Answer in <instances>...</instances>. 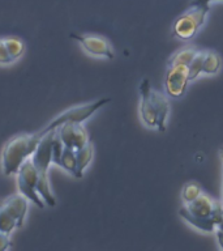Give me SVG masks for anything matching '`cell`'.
<instances>
[{
	"instance_id": "1",
	"label": "cell",
	"mask_w": 223,
	"mask_h": 251,
	"mask_svg": "<svg viewBox=\"0 0 223 251\" xmlns=\"http://www.w3.org/2000/svg\"><path fill=\"white\" fill-rule=\"evenodd\" d=\"M141 105L140 113L142 122L148 127H154L160 132L166 131V121L170 113V103L164 94L152 89L149 78L140 84Z\"/></svg>"
},
{
	"instance_id": "2",
	"label": "cell",
	"mask_w": 223,
	"mask_h": 251,
	"mask_svg": "<svg viewBox=\"0 0 223 251\" xmlns=\"http://www.w3.org/2000/svg\"><path fill=\"white\" fill-rule=\"evenodd\" d=\"M31 154L33 152L30 148V136L20 135L11 139L4 147L3 154H1L4 174L5 176L17 174L23 161Z\"/></svg>"
},
{
	"instance_id": "3",
	"label": "cell",
	"mask_w": 223,
	"mask_h": 251,
	"mask_svg": "<svg viewBox=\"0 0 223 251\" xmlns=\"http://www.w3.org/2000/svg\"><path fill=\"white\" fill-rule=\"evenodd\" d=\"M110 101H111L110 98H101V100H98V101L95 102H91V103H88V105L78 106V107H73V109L67 110V111H64L63 114L58 115V117L55 118L51 123H48L42 131H39V132H37L35 135L41 139V137L45 136L46 133L58 129L60 126L66 125V123H82V122H85L86 119H89L95 111H98L101 107H103L106 103H109Z\"/></svg>"
},
{
	"instance_id": "4",
	"label": "cell",
	"mask_w": 223,
	"mask_h": 251,
	"mask_svg": "<svg viewBox=\"0 0 223 251\" xmlns=\"http://www.w3.org/2000/svg\"><path fill=\"white\" fill-rule=\"evenodd\" d=\"M209 11H210V7H206V5L191 7L189 11L178 17L174 23V26H172L174 35L183 41L193 38L197 34L200 27L205 23Z\"/></svg>"
},
{
	"instance_id": "5",
	"label": "cell",
	"mask_w": 223,
	"mask_h": 251,
	"mask_svg": "<svg viewBox=\"0 0 223 251\" xmlns=\"http://www.w3.org/2000/svg\"><path fill=\"white\" fill-rule=\"evenodd\" d=\"M37 182H38V170L35 168L34 162L33 160H25L17 173L19 190L22 195L26 196L27 199H30L37 207L43 208L45 204L37 191Z\"/></svg>"
},
{
	"instance_id": "6",
	"label": "cell",
	"mask_w": 223,
	"mask_h": 251,
	"mask_svg": "<svg viewBox=\"0 0 223 251\" xmlns=\"http://www.w3.org/2000/svg\"><path fill=\"white\" fill-rule=\"evenodd\" d=\"M189 84L188 78V66H171L168 67L166 74V92L171 98L183 97Z\"/></svg>"
},
{
	"instance_id": "7",
	"label": "cell",
	"mask_w": 223,
	"mask_h": 251,
	"mask_svg": "<svg viewBox=\"0 0 223 251\" xmlns=\"http://www.w3.org/2000/svg\"><path fill=\"white\" fill-rule=\"evenodd\" d=\"M55 132H56V129L41 137L37 149L33 153L31 160L34 162L39 174H47L50 164L52 162V141H54Z\"/></svg>"
},
{
	"instance_id": "8",
	"label": "cell",
	"mask_w": 223,
	"mask_h": 251,
	"mask_svg": "<svg viewBox=\"0 0 223 251\" xmlns=\"http://www.w3.org/2000/svg\"><path fill=\"white\" fill-rule=\"evenodd\" d=\"M185 208L191 212L192 215L195 216H200V217H215V219L218 220V224L221 219H222V204L213 201V199L205 195L203 192L197 199H195L191 203L185 204Z\"/></svg>"
},
{
	"instance_id": "9",
	"label": "cell",
	"mask_w": 223,
	"mask_h": 251,
	"mask_svg": "<svg viewBox=\"0 0 223 251\" xmlns=\"http://www.w3.org/2000/svg\"><path fill=\"white\" fill-rule=\"evenodd\" d=\"M58 133L64 145L69 148L80 149L89 143V135L81 123H66L59 127Z\"/></svg>"
},
{
	"instance_id": "10",
	"label": "cell",
	"mask_w": 223,
	"mask_h": 251,
	"mask_svg": "<svg viewBox=\"0 0 223 251\" xmlns=\"http://www.w3.org/2000/svg\"><path fill=\"white\" fill-rule=\"evenodd\" d=\"M70 37L76 39L77 42L82 45V47L85 49L89 54L95 55V56H103V58L112 59L113 52L111 50L110 43L102 37L98 35H77L70 34Z\"/></svg>"
},
{
	"instance_id": "11",
	"label": "cell",
	"mask_w": 223,
	"mask_h": 251,
	"mask_svg": "<svg viewBox=\"0 0 223 251\" xmlns=\"http://www.w3.org/2000/svg\"><path fill=\"white\" fill-rule=\"evenodd\" d=\"M3 207L11 213L17 221V226H22L23 220L26 216L27 212V198L25 195H16L9 196L5 201L3 203Z\"/></svg>"
},
{
	"instance_id": "12",
	"label": "cell",
	"mask_w": 223,
	"mask_h": 251,
	"mask_svg": "<svg viewBox=\"0 0 223 251\" xmlns=\"http://www.w3.org/2000/svg\"><path fill=\"white\" fill-rule=\"evenodd\" d=\"M179 215L181 216V219L185 223H188L196 229H199V230L205 231V233H211V231L215 230V227L218 226V220L215 217H200V216L192 215L191 212L185 208V205L180 208Z\"/></svg>"
},
{
	"instance_id": "13",
	"label": "cell",
	"mask_w": 223,
	"mask_h": 251,
	"mask_svg": "<svg viewBox=\"0 0 223 251\" xmlns=\"http://www.w3.org/2000/svg\"><path fill=\"white\" fill-rule=\"evenodd\" d=\"M93 145L88 143L82 148L76 149V157H77V174L78 178H81L82 173L88 168V165L93 160Z\"/></svg>"
},
{
	"instance_id": "14",
	"label": "cell",
	"mask_w": 223,
	"mask_h": 251,
	"mask_svg": "<svg viewBox=\"0 0 223 251\" xmlns=\"http://www.w3.org/2000/svg\"><path fill=\"white\" fill-rule=\"evenodd\" d=\"M221 66H222V59H221V56L217 52H214V51H205L202 63V74H218Z\"/></svg>"
},
{
	"instance_id": "15",
	"label": "cell",
	"mask_w": 223,
	"mask_h": 251,
	"mask_svg": "<svg viewBox=\"0 0 223 251\" xmlns=\"http://www.w3.org/2000/svg\"><path fill=\"white\" fill-rule=\"evenodd\" d=\"M197 51L193 47H185L183 50L178 51L172 55L170 60H168V67L171 66H189V63L192 62V59L195 58V55L197 54Z\"/></svg>"
},
{
	"instance_id": "16",
	"label": "cell",
	"mask_w": 223,
	"mask_h": 251,
	"mask_svg": "<svg viewBox=\"0 0 223 251\" xmlns=\"http://www.w3.org/2000/svg\"><path fill=\"white\" fill-rule=\"evenodd\" d=\"M62 168L66 169L67 172L72 176L78 178L77 174V157H76V149L66 147L62 154Z\"/></svg>"
},
{
	"instance_id": "17",
	"label": "cell",
	"mask_w": 223,
	"mask_h": 251,
	"mask_svg": "<svg viewBox=\"0 0 223 251\" xmlns=\"http://www.w3.org/2000/svg\"><path fill=\"white\" fill-rule=\"evenodd\" d=\"M203 56H205V51H197L195 58L192 59V62L189 63V66H188V78H189V82L196 80L200 75L202 74Z\"/></svg>"
},
{
	"instance_id": "18",
	"label": "cell",
	"mask_w": 223,
	"mask_h": 251,
	"mask_svg": "<svg viewBox=\"0 0 223 251\" xmlns=\"http://www.w3.org/2000/svg\"><path fill=\"white\" fill-rule=\"evenodd\" d=\"M202 194V188L197 182H188L184 184L183 191H181V198H183L184 203L188 204L197 199L200 195Z\"/></svg>"
},
{
	"instance_id": "19",
	"label": "cell",
	"mask_w": 223,
	"mask_h": 251,
	"mask_svg": "<svg viewBox=\"0 0 223 251\" xmlns=\"http://www.w3.org/2000/svg\"><path fill=\"white\" fill-rule=\"evenodd\" d=\"M17 226V221L4 207L0 209V231L9 234Z\"/></svg>"
},
{
	"instance_id": "20",
	"label": "cell",
	"mask_w": 223,
	"mask_h": 251,
	"mask_svg": "<svg viewBox=\"0 0 223 251\" xmlns=\"http://www.w3.org/2000/svg\"><path fill=\"white\" fill-rule=\"evenodd\" d=\"M5 41V46L8 49V52L12 56V59L20 58L21 55L23 54L25 51V45L21 39L15 38V37H11V38L4 39Z\"/></svg>"
},
{
	"instance_id": "21",
	"label": "cell",
	"mask_w": 223,
	"mask_h": 251,
	"mask_svg": "<svg viewBox=\"0 0 223 251\" xmlns=\"http://www.w3.org/2000/svg\"><path fill=\"white\" fill-rule=\"evenodd\" d=\"M64 148H66V145L63 143L62 137H60V135L58 133V129H56L54 141H52V162L59 165V166H62V154Z\"/></svg>"
},
{
	"instance_id": "22",
	"label": "cell",
	"mask_w": 223,
	"mask_h": 251,
	"mask_svg": "<svg viewBox=\"0 0 223 251\" xmlns=\"http://www.w3.org/2000/svg\"><path fill=\"white\" fill-rule=\"evenodd\" d=\"M13 59L8 52V49L5 46V41L0 39V63H11Z\"/></svg>"
},
{
	"instance_id": "23",
	"label": "cell",
	"mask_w": 223,
	"mask_h": 251,
	"mask_svg": "<svg viewBox=\"0 0 223 251\" xmlns=\"http://www.w3.org/2000/svg\"><path fill=\"white\" fill-rule=\"evenodd\" d=\"M9 246H11V241L8 238V234L7 233L0 231V251L7 250Z\"/></svg>"
},
{
	"instance_id": "24",
	"label": "cell",
	"mask_w": 223,
	"mask_h": 251,
	"mask_svg": "<svg viewBox=\"0 0 223 251\" xmlns=\"http://www.w3.org/2000/svg\"><path fill=\"white\" fill-rule=\"evenodd\" d=\"M211 1H217V0H191V7H199V5H206L210 7Z\"/></svg>"
},
{
	"instance_id": "25",
	"label": "cell",
	"mask_w": 223,
	"mask_h": 251,
	"mask_svg": "<svg viewBox=\"0 0 223 251\" xmlns=\"http://www.w3.org/2000/svg\"><path fill=\"white\" fill-rule=\"evenodd\" d=\"M215 237H217V241H218L219 247L223 250V231L221 229L218 230H215Z\"/></svg>"
},
{
	"instance_id": "26",
	"label": "cell",
	"mask_w": 223,
	"mask_h": 251,
	"mask_svg": "<svg viewBox=\"0 0 223 251\" xmlns=\"http://www.w3.org/2000/svg\"><path fill=\"white\" fill-rule=\"evenodd\" d=\"M218 229H221V230L223 231V212H222V219H221V221H219V224H218Z\"/></svg>"
},
{
	"instance_id": "27",
	"label": "cell",
	"mask_w": 223,
	"mask_h": 251,
	"mask_svg": "<svg viewBox=\"0 0 223 251\" xmlns=\"http://www.w3.org/2000/svg\"><path fill=\"white\" fill-rule=\"evenodd\" d=\"M221 158H222V161H223V148L221 149Z\"/></svg>"
},
{
	"instance_id": "28",
	"label": "cell",
	"mask_w": 223,
	"mask_h": 251,
	"mask_svg": "<svg viewBox=\"0 0 223 251\" xmlns=\"http://www.w3.org/2000/svg\"><path fill=\"white\" fill-rule=\"evenodd\" d=\"M1 207H3V204H0V209H1Z\"/></svg>"
},
{
	"instance_id": "29",
	"label": "cell",
	"mask_w": 223,
	"mask_h": 251,
	"mask_svg": "<svg viewBox=\"0 0 223 251\" xmlns=\"http://www.w3.org/2000/svg\"><path fill=\"white\" fill-rule=\"evenodd\" d=\"M222 195H223V184H222Z\"/></svg>"
}]
</instances>
